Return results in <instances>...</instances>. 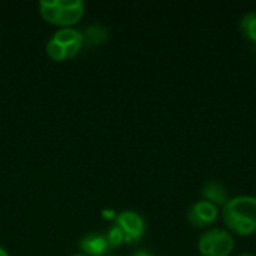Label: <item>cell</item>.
<instances>
[{"instance_id": "1", "label": "cell", "mask_w": 256, "mask_h": 256, "mask_svg": "<svg viewBox=\"0 0 256 256\" xmlns=\"http://www.w3.org/2000/svg\"><path fill=\"white\" fill-rule=\"evenodd\" d=\"M222 220L231 234L248 237L256 232V196L237 195L222 207Z\"/></svg>"}, {"instance_id": "2", "label": "cell", "mask_w": 256, "mask_h": 256, "mask_svg": "<svg viewBox=\"0 0 256 256\" xmlns=\"http://www.w3.org/2000/svg\"><path fill=\"white\" fill-rule=\"evenodd\" d=\"M39 8L42 16L48 22L70 27L81 20L86 6L81 0H42Z\"/></svg>"}, {"instance_id": "3", "label": "cell", "mask_w": 256, "mask_h": 256, "mask_svg": "<svg viewBox=\"0 0 256 256\" xmlns=\"http://www.w3.org/2000/svg\"><path fill=\"white\" fill-rule=\"evenodd\" d=\"M82 33L72 27H62L46 44V52L52 60L75 57L82 46Z\"/></svg>"}, {"instance_id": "4", "label": "cell", "mask_w": 256, "mask_h": 256, "mask_svg": "<svg viewBox=\"0 0 256 256\" xmlns=\"http://www.w3.org/2000/svg\"><path fill=\"white\" fill-rule=\"evenodd\" d=\"M234 246V236L224 228H210L198 240V252L202 256H230Z\"/></svg>"}, {"instance_id": "5", "label": "cell", "mask_w": 256, "mask_h": 256, "mask_svg": "<svg viewBox=\"0 0 256 256\" xmlns=\"http://www.w3.org/2000/svg\"><path fill=\"white\" fill-rule=\"evenodd\" d=\"M116 225L122 230L126 243H136L146 234V220L134 210H124L118 213L116 216Z\"/></svg>"}, {"instance_id": "6", "label": "cell", "mask_w": 256, "mask_h": 256, "mask_svg": "<svg viewBox=\"0 0 256 256\" xmlns=\"http://www.w3.org/2000/svg\"><path fill=\"white\" fill-rule=\"evenodd\" d=\"M219 219V207L201 200L194 202L188 210V220L195 228H207Z\"/></svg>"}, {"instance_id": "7", "label": "cell", "mask_w": 256, "mask_h": 256, "mask_svg": "<svg viewBox=\"0 0 256 256\" xmlns=\"http://www.w3.org/2000/svg\"><path fill=\"white\" fill-rule=\"evenodd\" d=\"M80 249L84 255L87 256H104L108 249V240L105 234L100 232H87L81 240H80Z\"/></svg>"}, {"instance_id": "8", "label": "cell", "mask_w": 256, "mask_h": 256, "mask_svg": "<svg viewBox=\"0 0 256 256\" xmlns=\"http://www.w3.org/2000/svg\"><path fill=\"white\" fill-rule=\"evenodd\" d=\"M201 194H202L206 201H208L218 207H224L230 200V192H228L226 186L220 182H216V180L207 182L202 186Z\"/></svg>"}, {"instance_id": "9", "label": "cell", "mask_w": 256, "mask_h": 256, "mask_svg": "<svg viewBox=\"0 0 256 256\" xmlns=\"http://www.w3.org/2000/svg\"><path fill=\"white\" fill-rule=\"evenodd\" d=\"M108 39V28L100 22L88 24L82 33V42L88 46H98Z\"/></svg>"}, {"instance_id": "10", "label": "cell", "mask_w": 256, "mask_h": 256, "mask_svg": "<svg viewBox=\"0 0 256 256\" xmlns=\"http://www.w3.org/2000/svg\"><path fill=\"white\" fill-rule=\"evenodd\" d=\"M240 30L246 39L256 44V10L244 14L240 20Z\"/></svg>"}, {"instance_id": "11", "label": "cell", "mask_w": 256, "mask_h": 256, "mask_svg": "<svg viewBox=\"0 0 256 256\" xmlns=\"http://www.w3.org/2000/svg\"><path fill=\"white\" fill-rule=\"evenodd\" d=\"M105 237H106V240H108L110 248H117V246H120L122 243H124V236H123L122 230H120L117 225H112V226L106 231Z\"/></svg>"}, {"instance_id": "12", "label": "cell", "mask_w": 256, "mask_h": 256, "mask_svg": "<svg viewBox=\"0 0 256 256\" xmlns=\"http://www.w3.org/2000/svg\"><path fill=\"white\" fill-rule=\"evenodd\" d=\"M132 256H154L150 250H147V249H140V250H136V252H134V255Z\"/></svg>"}, {"instance_id": "13", "label": "cell", "mask_w": 256, "mask_h": 256, "mask_svg": "<svg viewBox=\"0 0 256 256\" xmlns=\"http://www.w3.org/2000/svg\"><path fill=\"white\" fill-rule=\"evenodd\" d=\"M0 256H9V254H8L3 248H0Z\"/></svg>"}, {"instance_id": "14", "label": "cell", "mask_w": 256, "mask_h": 256, "mask_svg": "<svg viewBox=\"0 0 256 256\" xmlns=\"http://www.w3.org/2000/svg\"><path fill=\"white\" fill-rule=\"evenodd\" d=\"M238 256H256V255H254V254H249V252H246V254H240Z\"/></svg>"}, {"instance_id": "15", "label": "cell", "mask_w": 256, "mask_h": 256, "mask_svg": "<svg viewBox=\"0 0 256 256\" xmlns=\"http://www.w3.org/2000/svg\"><path fill=\"white\" fill-rule=\"evenodd\" d=\"M69 256H87V255H84V254L81 252V254H72V255H69Z\"/></svg>"}]
</instances>
